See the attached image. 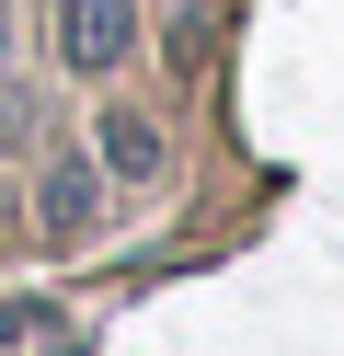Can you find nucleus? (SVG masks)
Wrapping results in <instances>:
<instances>
[{
	"label": "nucleus",
	"mask_w": 344,
	"mask_h": 356,
	"mask_svg": "<svg viewBox=\"0 0 344 356\" xmlns=\"http://www.w3.org/2000/svg\"><path fill=\"white\" fill-rule=\"evenodd\" d=\"M0 58H12V12H0Z\"/></svg>",
	"instance_id": "4"
},
{
	"label": "nucleus",
	"mask_w": 344,
	"mask_h": 356,
	"mask_svg": "<svg viewBox=\"0 0 344 356\" xmlns=\"http://www.w3.org/2000/svg\"><path fill=\"white\" fill-rule=\"evenodd\" d=\"M92 172H104V184H161V172H172V149H161V115L115 104V115L92 127Z\"/></svg>",
	"instance_id": "3"
},
{
	"label": "nucleus",
	"mask_w": 344,
	"mask_h": 356,
	"mask_svg": "<svg viewBox=\"0 0 344 356\" xmlns=\"http://www.w3.org/2000/svg\"><path fill=\"white\" fill-rule=\"evenodd\" d=\"M46 47H58L69 81H115L149 47V12H138V0H58V12H46Z\"/></svg>",
	"instance_id": "1"
},
{
	"label": "nucleus",
	"mask_w": 344,
	"mask_h": 356,
	"mask_svg": "<svg viewBox=\"0 0 344 356\" xmlns=\"http://www.w3.org/2000/svg\"><path fill=\"white\" fill-rule=\"evenodd\" d=\"M104 195H115V184L92 172V149H46V161H35V230L69 253V241L104 230Z\"/></svg>",
	"instance_id": "2"
}]
</instances>
